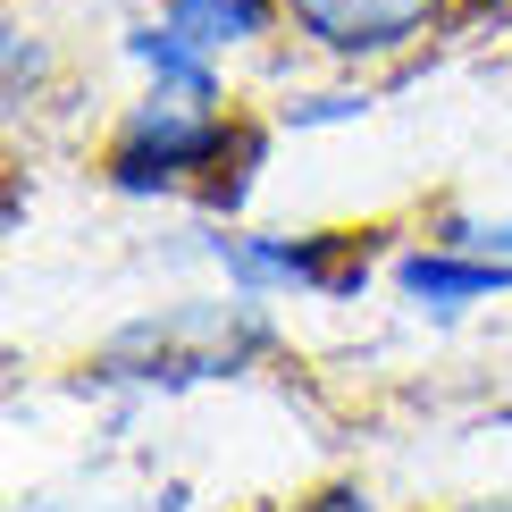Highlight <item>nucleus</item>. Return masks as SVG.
Here are the masks:
<instances>
[{"mask_svg": "<svg viewBox=\"0 0 512 512\" xmlns=\"http://www.w3.org/2000/svg\"><path fill=\"white\" fill-rule=\"evenodd\" d=\"M210 160H227L219 110L152 93L135 118H126V135H118V152H110V177L126 185V194H152V185H177V177H194V168H210Z\"/></svg>", "mask_w": 512, "mask_h": 512, "instance_id": "obj_1", "label": "nucleus"}, {"mask_svg": "<svg viewBox=\"0 0 512 512\" xmlns=\"http://www.w3.org/2000/svg\"><path fill=\"white\" fill-rule=\"evenodd\" d=\"M445 0H286V17L336 59H387L437 26Z\"/></svg>", "mask_w": 512, "mask_h": 512, "instance_id": "obj_2", "label": "nucleus"}, {"mask_svg": "<svg viewBox=\"0 0 512 512\" xmlns=\"http://www.w3.org/2000/svg\"><path fill=\"white\" fill-rule=\"evenodd\" d=\"M126 51L152 68V84H160L168 101H202V110H219V59H210L202 42H185L177 26H168V17H160V26H143L135 42H126Z\"/></svg>", "mask_w": 512, "mask_h": 512, "instance_id": "obj_3", "label": "nucleus"}, {"mask_svg": "<svg viewBox=\"0 0 512 512\" xmlns=\"http://www.w3.org/2000/svg\"><path fill=\"white\" fill-rule=\"evenodd\" d=\"M512 286V261H454V252H412L403 261V294L454 311V303H479V294H504Z\"/></svg>", "mask_w": 512, "mask_h": 512, "instance_id": "obj_4", "label": "nucleus"}, {"mask_svg": "<svg viewBox=\"0 0 512 512\" xmlns=\"http://www.w3.org/2000/svg\"><path fill=\"white\" fill-rule=\"evenodd\" d=\"M277 9H286V0H168V26L219 59V51H236V42H261Z\"/></svg>", "mask_w": 512, "mask_h": 512, "instance_id": "obj_5", "label": "nucleus"}, {"mask_svg": "<svg viewBox=\"0 0 512 512\" xmlns=\"http://www.w3.org/2000/svg\"><path fill=\"white\" fill-rule=\"evenodd\" d=\"M219 261L236 277H286V286H328V236H303V244H227L219 236Z\"/></svg>", "mask_w": 512, "mask_h": 512, "instance_id": "obj_6", "label": "nucleus"}, {"mask_svg": "<svg viewBox=\"0 0 512 512\" xmlns=\"http://www.w3.org/2000/svg\"><path fill=\"white\" fill-rule=\"evenodd\" d=\"M294 512H370V504H361L353 487H336V496H319V504H294Z\"/></svg>", "mask_w": 512, "mask_h": 512, "instance_id": "obj_7", "label": "nucleus"}]
</instances>
